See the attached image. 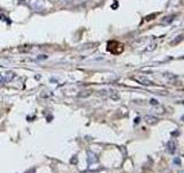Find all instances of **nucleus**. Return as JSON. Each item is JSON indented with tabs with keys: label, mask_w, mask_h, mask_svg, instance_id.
<instances>
[{
	"label": "nucleus",
	"mask_w": 184,
	"mask_h": 173,
	"mask_svg": "<svg viewBox=\"0 0 184 173\" xmlns=\"http://www.w3.org/2000/svg\"><path fill=\"white\" fill-rule=\"evenodd\" d=\"M30 6L32 9L37 10V12H42L45 9V6H44V1L43 0H30Z\"/></svg>",
	"instance_id": "obj_1"
},
{
	"label": "nucleus",
	"mask_w": 184,
	"mask_h": 173,
	"mask_svg": "<svg viewBox=\"0 0 184 173\" xmlns=\"http://www.w3.org/2000/svg\"><path fill=\"white\" fill-rule=\"evenodd\" d=\"M1 75H2V81H3V83L10 82V81L14 79V76H15V74H14L13 72H6V73H3V74H1Z\"/></svg>",
	"instance_id": "obj_2"
},
{
	"label": "nucleus",
	"mask_w": 184,
	"mask_h": 173,
	"mask_svg": "<svg viewBox=\"0 0 184 173\" xmlns=\"http://www.w3.org/2000/svg\"><path fill=\"white\" fill-rule=\"evenodd\" d=\"M146 121H147L149 124H155V122H157V119L149 115V117H146Z\"/></svg>",
	"instance_id": "obj_5"
},
{
	"label": "nucleus",
	"mask_w": 184,
	"mask_h": 173,
	"mask_svg": "<svg viewBox=\"0 0 184 173\" xmlns=\"http://www.w3.org/2000/svg\"><path fill=\"white\" fill-rule=\"evenodd\" d=\"M62 1H72V0H62Z\"/></svg>",
	"instance_id": "obj_6"
},
{
	"label": "nucleus",
	"mask_w": 184,
	"mask_h": 173,
	"mask_svg": "<svg viewBox=\"0 0 184 173\" xmlns=\"http://www.w3.org/2000/svg\"><path fill=\"white\" fill-rule=\"evenodd\" d=\"M134 80H136V81H138V82H140L142 84H145V86L152 84L150 80H147V79H145V78H142V76H134Z\"/></svg>",
	"instance_id": "obj_4"
},
{
	"label": "nucleus",
	"mask_w": 184,
	"mask_h": 173,
	"mask_svg": "<svg viewBox=\"0 0 184 173\" xmlns=\"http://www.w3.org/2000/svg\"><path fill=\"white\" fill-rule=\"evenodd\" d=\"M88 162H89V165L92 166L93 164H95V163H98V158L95 157V155L92 152V151H89L88 152Z\"/></svg>",
	"instance_id": "obj_3"
}]
</instances>
